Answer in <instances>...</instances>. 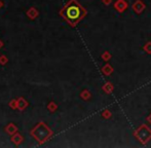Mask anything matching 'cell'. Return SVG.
I'll use <instances>...</instances> for the list:
<instances>
[{"mask_svg": "<svg viewBox=\"0 0 151 148\" xmlns=\"http://www.w3.org/2000/svg\"><path fill=\"white\" fill-rule=\"evenodd\" d=\"M145 50L147 52H151V43H147V45L145 46Z\"/></svg>", "mask_w": 151, "mask_h": 148, "instance_id": "cell-9", "label": "cell"}, {"mask_svg": "<svg viewBox=\"0 0 151 148\" xmlns=\"http://www.w3.org/2000/svg\"><path fill=\"white\" fill-rule=\"evenodd\" d=\"M17 138L18 139H14V138H12V141H14V143H17V144H19V143L22 141V138H21V136L19 134H17Z\"/></svg>", "mask_w": 151, "mask_h": 148, "instance_id": "cell-8", "label": "cell"}, {"mask_svg": "<svg viewBox=\"0 0 151 148\" xmlns=\"http://www.w3.org/2000/svg\"><path fill=\"white\" fill-rule=\"evenodd\" d=\"M7 131H8V133H9V134H14V133L17 131V128H16V126H14L12 124H9V128H7Z\"/></svg>", "mask_w": 151, "mask_h": 148, "instance_id": "cell-7", "label": "cell"}, {"mask_svg": "<svg viewBox=\"0 0 151 148\" xmlns=\"http://www.w3.org/2000/svg\"><path fill=\"white\" fill-rule=\"evenodd\" d=\"M32 136L40 143H43L46 139H48L52 136V131L43 124V122H40L36 126V128L34 129L31 132Z\"/></svg>", "mask_w": 151, "mask_h": 148, "instance_id": "cell-2", "label": "cell"}, {"mask_svg": "<svg viewBox=\"0 0 151 148\" xmlns=\"http://www.w3.org/2000/svg\"><path fill=\"white\" fill-rule=\"evenodd\" d=\"M63 16L71 26H75L82 18H84L86 10L76 0H70L69 3L64 7Z\"/></svg>", "mask_w": 151, "mask_h": 148, "instance_id": "cell-1", "label": "cell"}, {"mask_svg": "<svg viewBox=\"0 0 151 148\" xmlns=\"http://www.w3.org/2000/svg\"><path fill=\"white\" fill-rule=\"evenodd\" d=\"M110 1H111V0H104V2H105V3H106V4L110 3Z\"/></svg>", "mask_w": 151, "mask_h": 148, "instance_id": "cell-10", "label": "cell"}, {"mask_svg": "<svg viewBox=\"0 0 151 148\" xmlns=\"http://www.w3.org/2000/svg\"><path fill=\"white\" fill-rule=\"evenodd\" d=\"M27 106V102L24 100V99H19L18 101V107L20 109H24L25 107Z\"/></svg>", "mask_w": 151, "mask_h": 148, "instance_id": "cell-5", "label": "cell"}, {"mask_svg": "<svg viewBox=\"0 0 151 148\" xmlns=\"http://www.w3.org/2000/svg\"><path fill=\"white\" fill-rule=\"evenodd\" d=\"M1 6H2V2L0 1V7H1Z\"/></svg>", "mask_w": 151, "mask_h": 148, "instance_id": "cell-11", "label": "cell"}, {"mask_svg": "<svg viewBox=\"0 0 151 148\" xmlns=\"http://www.w3.org/2000/svg\"><path fill=\"white\" fill-rule=\"evenodd\" d=\"M36 14H37V11L35 10V8H31V9L28 11V16L31 17L32 19H34V17H35Z\"/></svg>", "mask_w": 151, "mask_h": 148, "instance_id": "cell-6", "label": "cell"}, {"mask_svg": "<svg viewBox=\"0 0 151 148\" xmlns=\"http://www.w3.org/2000/svg\"><path fill=\"white\" fill-rule=\"evenodd\" d=\"M115 7L118 9V11L121 12L127 7V2H124L123 0H118V1L115 3Z\"/></svg>", "mask_w": 151, "mask_h": 148, "instance_id": "cell-3", "label": "cell"}, {"mask_svg": "<svg viewBox=\"0 0 151 148\" xmlns=\"http://www.w3.org/2000/svg\"><path fill=\"white\" fill-rule=\"evenodd\" d=\"M143 7H144V5H143V4H141V2H139V1H138L135 5H133V8L137 12H141L142 10H143Z\"/></svg>", "mask_w": 151, "mask_h": 148, "instance_id": "cell-4", "label": "cell"}]
</instances>
